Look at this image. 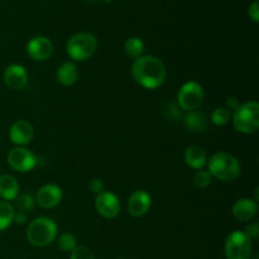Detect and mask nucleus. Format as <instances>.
I'll return each mask as SVG.
<instances>
[{
	"label": "nucleus",
	"instance_id": "nucleus-1",
	"mask_svg": "<svg viewBox=\"0 0 259 259\" xmlns=\"http://www.w3.org/2000/svg\"><path fill=\"white\" fill-rule=\"evenodd\" d=\"M132 76L142 88L153 90L166 81V66L156 56H142L132 65Z\"/></svg>",
	"mask_w": 259,
	"mask_h": 259
},
{
	"label": "nucleus",
	"instance_id": "nucleus-2",
	"mask_svg": "<svg viewBox=\"0 0 259 259\" xmlns=\"http://www.w3.org/2000/svg\"><path fill=\"white\" fill-rule=\"evenodd\" d=\"M207 171L211 177L223 182H232L240 176L242 166L237 157L227 152L214 153L207 161Z\"/></svg>",
	"mask_w": 259,
	"mask_h": 259
},
{
	"label": "nucleus",
	"instance_id": "nucleus-3",
	"mask_svg": "<svg viewBox=\"0 0 259 259\" xmlns=\"http://www.w3.org/2000/svg\"><path fill=\"white\" fill-rule=\"evenodd\" d=\"M25 237L33 247H47L52 244L57 237V224L51 218H35L28 224Z\"/></svg>",
	"mask_w": 259,
	"mask_h": 259
},
{
	"label": "nucleus",
	"instance_id": "nucleus-4",
	"mask_svg": "<svg viewBox=\"0 0 259 259\" xmlns=\"http://www.w3.org/2000/svg\"><path fill=\"white\" fill-rule=\"evenodd\" d=\"M233 125L242 134H254L259 128V104L250 100L240 104L239 108L232 114Z\"/></svg>",
	"mask_w": 259,
	"mask_h": 259
},
{
	"label": "nucleus",
	"instance_id": "nucleus-5",
	"mask_svg": "<svg viewBox=\"0 0 259 259\" xmlns=\"http://www.w3.org/2000/svg\"><path fill=\"white\" fill-rule=\"evenodd\" d=\"M96 50H98V39L93 33L89 32L76 33L68 39L66 46V52L71 60L80 61V62L93 57Z\"/></svg>",
	"mask_w": 259,
	"mask_h": 259
},
{
	"label": "nucleus",
	"instance_id": "nucleus-6",
	"mask_svg": "<svg viewBox=\"0 0 259 259\" xmlns=\"http://www.w3.org/2000/svg\"><path fill=\"white\" fill-rule=\"evenodd\" d=\"M253 245L252 239L242 230H235L228 235L224 245L227 259H250Z\"/></svg>",
	"mask_w": 259,
	"mask_h": 259
},
{
	"label": "nucleus",
	"instance_id": "nucleus-7",
	"mask_svg": "<svg viewBox=\"0 0 259 259\" xmlns=\"http://www.w3.org/2000/svg\"><path fill=\"white\" fill-rule=\"evenodd\" d=\"M205 93L202 86L196 81L184 83L177 94V105L185 111L197 110L204 101Z\"/></svg>",
	"mask_w": 259,
	"mask_h": 259
},
{
	"label": "nucleus",
	"instance_id": "nucleus-8",
	"mask_svg": "<svg viewBox=\"0 0 259 259\" xmlns=\"http://www.w3.org/2000/svg\"><path fill=\"white\" fill-rule=\"evenodd\" d=\"M7 162L12 169L24 174L34 168L37 164V158L30 149L25 147H14L8 153Z\"/></svg>",
	"mask_w": 259,
	"mask_h": 259
},
{
	"label": "nucleus",
	"instance_id": "nucleus-9",
	"mask_svg": "<svg viewBox=\"0 0 259 259\" xmlns=\"http://www.w3.org/2000/svg\"><path fill=\"white\" fill-rule=\"evenodd\" d=\"M95 209L105 219H115L120 214V200L110 191H103L95 196Z\"/></svg>",
	"mask_w": 259,
	"mask_h": 259
},
{
	"label": "nucleus",
	"instance_id": "nucleus-10",
	"mask_svg": "<svg viewBox=\"0 0 259 259\" xmlns=\"http://www.w3.org/2000/svg\"><path fill=\"white\" fill-rule=\"evenodd\" d=\"M53 43L51 42L50 38L45 35H37L33 37L27 45V53L32 60L43 62L52 57L53 55Z\"/></svg>",
	"mask_w": 259,
	"mask_h": 259
},
{
	"label": "nucleus",
	"instance_id": "nucleus-11",
	"mask_svg": "<svg viewBox=\"0 0 259 259\" xmlns=\"http://www.w3.org/2000/svg\"><path fill=\"white\" fill-rule=\"evenodd\" d=\"M62 190L60 186L53 184H47L40 187L35 194V202L42 209H53L62 201Z\"/></svg>",
	"mask_w": 259,
	"mask_h": 259
},
{
	"label": "nucleus",
	"instance_id": "nucleus-12",
	"mask_svg": "<svg viewBox=\"0 0 259 259\" xmlns=\"http://www.w3.org/2000/svg\"><path fill=\"white\" fill-rule=\"evenodd\" d=\"M9 138L17 147H24L34 138V128L27 120H17L9 129Z\"/></svg>",
	"mask_w": 259,
	"mask_h": 259
},
{
	"label": "nucleus",
	"instance_id": "nucleus-13",
	"mask_svg": "<svg viewBox=\"0 0 259 259\" xmlns=\"http://www.w3.org/2000/svg\"><path fill=\"white\" fill-rule=\"evenodd\" d=\"M3 81L12 90H22L28 83L27 70L17 63L9 65L3 73Z\"/></svg>",
	"mask_w": 259,
	"mask_h": 259
},
{
	"label": "nucleus",
	"instance_id": "nucleus-14",
	"mask_svg": "<svg viewBox=\"0 0 259 259\" xmlns=\"http://www.w3.org/2000/svg\"><path fill=\"white\" fill-rule=\"evenodd\" d=\"M152 197L144 190L134 191L128 199V211L132 217L141 218L151 210Z\"/></svg>",
	"mask_w": 259,
	"mask_h": 259
},
{
	"label": "nucleus",
	"instance_id": "nucleus-15",
	"mask_svg": "<svg viewBox=\"0 0 259 259\" xmlns=\"http://www.w3.org/2000/svg\"><path fill=\"white\" fill-rule=\"evenodd\" d=\"M233 217L238 222H250L258 214V202L253 199H239L233 205Z\"/></svg>",
	"mask_w": 259,
	"mask_h": 259
},
{
	"label": "nucleus",
	"instance_id": "nucleus-16",
	"mask_svg": "<svg viewBox=\"0 0 259 259\" xmlns=\"http://www.w3.org/2000/svg\"><path fill=\"white\" fill-rule=\"evenodd\" d=\"M185 163L194 169H202L207 163V154L200 146H190L185 151Z\"/></svg>",
	"mask_w": 259,
	"mask_h": 259
},
{
	"label": "nucleus",
	"instance_id": "nucleus-17",
	"mask_svg": "<svg viewBox=\"0 0 259 259\" xmlns=\"http://www.w3.org/2000/svg\"><path fill=\"white\" fill-rule=\"evenodd\" d=\"M19 195V184L9 174L0 175V197L4 201H13Z\"/></svg>",
	"mask_w": 259,
	"mask_h": 259
},
{
	"label": "nucleus",
	"instance_id": "nucleus-18",
	"mask_svg": "<svg viewBox=\"0 0 259 259\" xmlns=\"http://www.w3.org/2000/svg\"><path fill=\"white\" fill-rule=\"evenodd\" d=\"M184 123L191 132H204L209 125V115L202 110H192L185 115Z\"/></svg>",
	"mask_w": 259,
	"mask_h": 259
},
{
	"label": "nucleus",
	"instance_id": "nucleus-19",
	"mask_svg": "<svg viewBox=\"0 0 259 259\" xmlns=\"http://www.w3.org/2000/svg\"><path fill=\"white\" fill-rule=\"evenodd\" d=\"M57 81L63 86H72L78 80V68L73 62H65L58 67Z\"/></svg>",
	"mask_w": 259,
	"mask_h": 259
},
{
	"label": "nucleus",
	"instance_id": "nucleus-20",
	"mask_svg": "<svg viewBox=\"0 0 259 259\" xmlns=\"http://www.w3.org/2000/svg\"><path fill=\"white\" fill-rule=\"evenodd\" d=\"M124 51L125 55L132 60H138L142 56H144V43L141 38L138 37H131L125 40L124 43Z\"/></svg>",
	"mask_w": 259,
	"mask_h": 259
},
{
	"label": "nucleus",
	"instance_id": "nucleus-21",
	"mask_svg": "<svg viewBox=\"0 0 259 259\" xmlns=\"http://www.w3.org/2000/svg\"><path fill=\"white\" fill-rule=\"evenodd\" d=\"M15 209L9 201H0V232L8 229L14 219Z\"/></svg>",
	"mask_w": 259,
	"mask_h": 259
},
{
	"label": "nucleus",
	"instance_id": "nucleus-22",
	"mask_svg": "<svg viewBox=\"0 0 259 259\" xmlns=\"http://www.w3.org/2000/svg\"><path fill=\"white\" fill-rule=\"evenodd\" d=\"M232 119V111L228 108H217L212 110L211 115H210V120L214 125L223 126L228 124Z\"/></svg>",
	"mask_w": 259,
	"mask_h": 259
},
{
	"label": "nucleus",
	"instance_id": "nucleus-23",
	"mask_svg": "<svg viewBox=\"0 0 259 259\" xmlns=\"http://www.w3.org/2000/svg\"><path fill=\"white\" fill-rule=\"evenodd\" d=\"M57 244L60 247L61 250L63 252H72L76 247H77V239L73 234L71 233H63L58 237Z\"/></svg>",
	"mask_w": 259,
	"mask_h": 259
},
{
	"label": "nucleus",
	"instance_id": "nucleus-24",
	"mask_svg": "<svg viewBox=\"0 0 259 259\" xmlns=\"http://www.w3.org/2000/svg\"><path fill=\"white\" fill-rule=\"evenodd\" d=\"M35 200L30 194L18 195L17 199H15V206H17V209L22 212L30 211V210H33Z\"/></svg>",
	"mask_w": 259,
	"mask_h": 259
},
{
	"label": "nucleus",
	"instance_id": "nucleus-25",
	"mask_svg": "<svg viewBox=\"0 0 259 259\" xmlns=\"http://www.w3.org/2000/svg\"><path fill=\"white\" fill-rule=\"evenodd\" d=\"M211 180L212 177L211 175L209 174V171H206V169H197V171L195 172L192 181H194V185L196 187H199V189H205V187H207L211 184Z\"/></svg>",
	"mask_w": 259,
	"mask_h": 259
},
{
	"label": "nucleus",
	"instance_id": "nucleus-26",
	"mask_svg": "<svg viewBox=\"0 0 259 259\" xmlns=\"http://www.w3.org/2000/svg\"><path fill=\"white\" fill-rule=\"evenodd\" d=\"M70 259H95V257H94L90 248L85 247V245H77V247L71 252Z\"/></svg>",
	"mask_w": 259,
	"mask_h": 259
},
{
	"label": "nucleus",
	"instance_id": "nucleus-27",
	"mask_svg": "<svg viewBox=\"0 0 259 259\" xmlns=\"http://www.w3.org/2000/svg\"><path fill=\"white\" fill-rule=\"evenodd\" d=\"M89 189H90V191L93 192V194L98 195L100 194V192L104 191V182L103 180L100 179H93L90 181V184H89Z\"/></svg>",
	"mask_w": 259,
	"mask_h": 259
},
{
	"label": "nucleus",
	"instance_id": "nucleus-28",
	"mask_svg": "<svg viewBox=\"0 0 259 259\" xmlns=\"http://www.w3.org/2000/svg\"><path fill=\"white\" fill-rule=\"evenodd\" d=\"M245 234L250 238V239H257L259 237V225L258 223H249L245 228Z\"/></svg>",
	"mask_w": 259,
	"mask_h": 259
},
{
	"label": "nucleus",
	"instance_id": "nucleus-29",
	"mask_svg": "<svg viewBox=\"0 0 259 259\" xmlns=\"http://www.w3.org/2000/svg\"><path fill=\"white\" fill-rule=\"evenodd\" d=\"M248 15H249L250 19L253 20V22H259V3L258 0H255V2H253L252 4H250L249 9H248Z\"/></svg>",
	"mask_w": 259,
	"mask_h": 259
},
{
	"label": "nucleus",
	"instance_id": "nucleus-30",
	"mask_svg": "<svg viewBox=\"0 0 259 259\" xmlns=\"http://www.w3.org/2000/svg\"><path fill=\"white\" fill-rule=\"evenodd\" d=\"M239 105H240L239 100H238V99L235 98V96H230V98H228V100H227V108L229 109L230 111L237 110V109L239 108Z\"/></svg>",
	"mask_w": 259,
	"mask_h": 259
},
{
	"label": "nucleus",
	"instance_id": "nucleus-31",
	"mask_svg": "<svg viewBox=\"0 0 259 259\" xmlns=\"http://www.w3.org/2000/svg\"><path fill=\"white\" fill-rule=\"evenodd\" d=\"M25 222H27V212H22V211L15 212L14 219H13V223H17V224L23 225Z\"/></svg>",
	"mask_w": 259,
	"mask_h": 259
},
{
	"label": "nucleus",
	"instance_id": "nucleus-32",
	"mask_svg": "<svg viewBox=\"0 0 259 259\" xmlns=\"http://www.w3.org/2000/svg\"><path fill=\"white\" fill-rule=\"evenodd\" d=\"M85 2H89V3H93V2H96V0H85Z\"/></svg>",
	"mask_w": 259,
	"mask_h": 259
},
{
	"label": "nucleus",
	"instance_id": "nucleus-33",
	"mask_svg": "<svg viewBox=\"0 0 259 259\" xmlns=\"http://www.w3.org/2000/svg\"><path fill=\"white\" fill-rule=\"evenodd\" d=\"M104 2H108V3H110V2H111V0H104Z\"/></svg>",
	"mask_w": 259,
	"mask_h": 259
},
{
	"label": "nucleus",
	"instance_id": "nucleus-34",
	"mask_svg": "<svg viewBox=\"0 0 259 259\" xmlns=\"http://www.w3.org/2000/svg\"><path fill=\"white\" fill-rule=\"evenodd\" d=\"M254 259H258V255H255V257H254Z\"/></svg>",
	"mask_w": 259,
	"mask_h": 259
},
{
	"label": "nucleus",
	"instance_id": "nucleus-35",
	"mask_svg": "<svg viewBox=\"0 0 259 259\" xmlns=\"http://www.w3.org/2000/svg\"><path fill=\"white\" fill-rule=\"evenodd\" d=\"M116 259H125V258H116Z\"/></svg>",
	"mask_w": 259,
	"mask_h": 259
}]
</instances>
